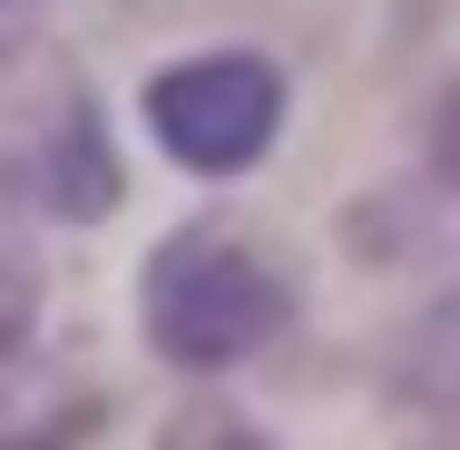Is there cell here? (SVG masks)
<instances>
[{"label": "cell", "mask_w": 460, "mask_h": 450, "mask_svg": "<svg viewBox=\"0 0 460 450\" xmlns=\"http://www.w3.org/2000/svg\"><path fill=\"white\" fill-rule=\"evenodd\" d=\"M137 313H147V343L177 372H235L294 323V294L284 274L235 235V225H177L147 274H137Z\"/></svg>", "instance_id": "6da1fadb"}, {"label": "cell", "mask_w": 460, "mask_h": 450, "mask_svg": "<svg viewBox=\"0 0 460 450\" xmlns=\"http://www.w3.org/2000/svg\"><path fill=\"white\" fill-rule=\"evenodd\" d=\"M284 128V69L265 49H196L147 79V137L186 177H245Z\"/></svg>", "instance_id": "7a4b0ae2"}, {"label": "cell", "mask_w": 460, "mask_h": 450, "mask_svg": "<svg viewBox=\"0 0 460 450\" xmlns=\"http://www.w3.org/2000/svg\"><path fill=\"white\" fill-rule=\"evenodd\" d=\"M0 177L20 186L40 216H59V225H98V216L118 206V157H108V128H98L89 89L69 79V59L49 69V89L30 108V147H20Z\"/></svg>", "instance_id": "3957f363"}, {"label": "cell", "mask_w": 460, "mask_h": 450, "mask_svg": "<svg viewBox=\"0 0 460 450\" xmlns=\"http://www.w3.org/2000/svg\"><path fill=\"white\" fill-rule=\"evenodd\" d=\"M402 401L431 421L421 450H460V294L431 304V323L411 333V353H402Z\"/></svg>", "instance_id": "277c9868"}, {"label": "cell", "mask_w": 460, "mask_h": 450, "mask_svg": "<svg viewBox=\"0 0 460 450\" xmlns=\"http://www.w3.org/2000/svg\"><path fill=\"white\" fill-rule=\"evenodd\" d=\"M30 333H40V274H30V255H20V245H0V382L20 372Z\"/></svg>", "instance_id": "5b68a950"}, {"label": "cell", "mask_w": 460, "mask_h": 450, "mask_svg": "<svg viewBox=\"0 0 460 450\" xmlns=\"http://www.w3.org/2000/svg\"><path fill=\"white\" fill-rule=\"evenodd\" d=\"M157 450H284V441H265L245 411H226V401H186L177 421L157 431Z\"/></svg>", "instance_id": "8992f818"}, {"label": "cell", "mask_w": 460, "mask_h": 450, "mask_svg": "<svg viewBox=\"0 0 460 450\" xmlns=\"http://www.w3.org/2000/svg\"><path fill=\"white\" fill-rule=\"evenodd\" d=\"M431 177L460 186V79L441 89V108H431Z\"/></svg>", "instance_id": "52a82bcc"}, {"label": "cell", "mask_w": 460, "mask_h": 450, "mask_svg": "<svg viewBox=\"0 0 460 450\" xmlns=\"http://www.w3.org/2000/svg\"><path fill=\"white\" fill-rule=\"evenodd\" d=\"M0 450H59V441H0Z\"/></svg>", "instance_id": "ba28073f"}, {"label": "cell", "mask_w": 460, "mask_h": 450, "mask_svg": "<svg viewBox=\"0 0 460 450\" xmlns=\"http://www.w3.org/2000/svg\"><path fill=\"white\" fill-rule=\"evenodd\" d=\"M0 10H10V0H0Z\"/></svg>", "instance_id": "9c48e42d"}]
</instances>
